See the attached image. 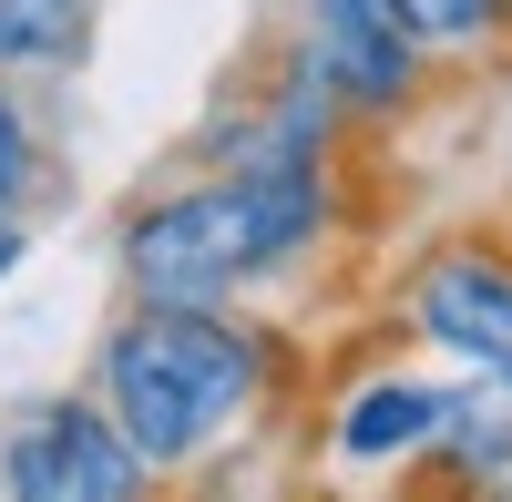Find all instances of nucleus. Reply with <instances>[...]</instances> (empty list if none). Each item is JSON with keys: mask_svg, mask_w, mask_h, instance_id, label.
I'll use <instances>...</instances> for the list:
<instances>
[{"mask_svg": "<svg viewBox=\"0 0 512 502\" xmlns=\"http://www.w3.org/2000/svg\"><path fill=\"white\" fill-rule=\"evenodd\" d=\"M123 287L164 308H226L246 287V226L226 175H185L123 216Z\"/></svg>", "mask_w": 512, "mask_h": 502, "instance_id": "7ed1b4c3", "label": "nucleus"}, {"mask_svg": "<svg viewBox=\"0 0 512 502\" xmlns=\"http://www.w3.org/2000/svg\"><path fill=\"white\" fill-rule=\"evenodd\" d=\"M420 52H502L512 41V0H379Z\"/></svg>", "mask_w": 512, "mask_h": 502, "instance_id": "6e6552de", "label": "nucleus"}, {"mask_svg": "<svg viewBox=\"0 0 512 502\" xmlns=\"http://www.w3.org/2000/svg\"><path fill=\"white\" fill-rule=\"evenodd\" d=\"M93 52V0H0V82L72 72Z\"/></svg>", "mask_w": 512, "mask_h": 502, "instance_id": "0eeeda50", "label": "nucleus"}, {"mask_svg": "<svg viewBox=\"0 0 512 502\" xmlns=\"http://www.w3.org/2000/svg\"><path fill=\"white\" fill-rule=\"evenodd\" d=\"M21 257H31V216H11V205H0V287L21 277Z\"/></svg>", "mask_w": 512, "mask_h": 502, "instance_id": "9d476101", "label": "nucleus"}, {"mask_svg": "<svg viewBox=\"0 0 512 502\" xmlns=\"http://www.w3.org/2000/svg\"><path fill=\"white\" fill-rule=\"evenodd\" d=\"M0 502H154V472L93 390H52L0 421Z\"/></svg>", "mask_w": 512, "mask_h": 502, "instance_id": "f03ea898", "label": "nucleus"}, {"mask_svg": "<svg viewBox=\"0 0 512 502\" xmlns=\"http://www.w3.org/2000/svg\"><path fill=\"white\" fill-rule=\"evenodd\" d=\"M441 410H451V390H441V380L379 369V380H359L349 400L328 410V451H338L349 472H390V462H420V451L441 441Z\"/></svg>", "mask_w": 512, "mask_h": 502, "instance_id": "423d86ee", "label": "nucleus"}, {"mask_svg": "<svg viewBox=\"0 0 512 502\" xmlns=\"http://www.w3.org/2000/svg\"><path fill=\"white\" fill-rule=\"evenodd\" d=\"M400 318L410 339H431L441 359H461L482 390L512 400V257L492 236H441L420 246L400 277Z\"/></svg>", "mask_w": 512, "mask_h": 502, "instance_id": "20e7f679", "label": "nucleus"}, {"mask_svg": "<svg viewBox=\"0 0 512 502\" xmlns=\"http://www.w3.org/2000/svg\"><path fill=\"white\" fill-rule=\"evenodd\" d=\"M277 380H287V339L267 318H236V298L226 308L134 298L103 328V349H93V400H103V421L134 441V462L154 482L205 462L226 431H246L256 410L277 400Z\"/></svg>", "mask_w": 512, "mask_h": 502, "instance_id": "f257e3e1", "label": "nucleus"}, {"mask_svg": "<svg viewBox=\"0 0 512 502\" xmlns=\"http://www.w3.org/2000/svg\"><path fill=\"white\" fill-rule=\"evenodd\" d=\"M52 195V154H41V123H31V103L0 82V205L11 216H31V205Z\"/></svg>", "mask_w": 512, "mask_h": 502, "instance_id": "1a4fd4ad", "label": "nucleus"}, {"mask_svg": "<svg viewBox=\"0 0 512 502\" xmlns=\"http://www.w3.org/2000/svg\"><path fill=\"white\" fill-rule=\"evenodd\" d=\"M297 52L338 93L349 123H400L431 103V52L379 11V0H297Z\"/></svg>", "mask_w": 512, "mask_h": 502, "instance_id": "39448f33", "label": "nucleus"}]
</instances>
